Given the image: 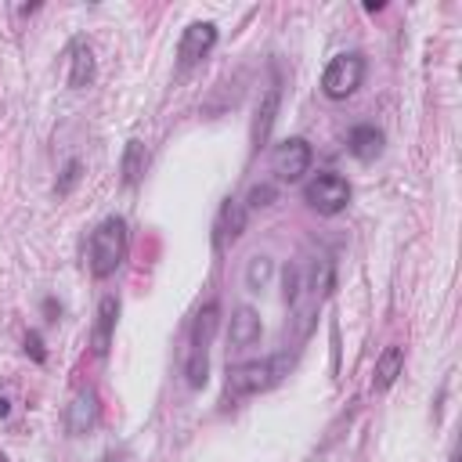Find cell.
I'll use <instances>...</instances> for the list:
<instances>
[{
  "mask_svg": "<svg viewBox=\"0 0 462 462\" xmlns=\"http://www.w3.org/2000/svg\"><path fill=\"white\" fill-rule=\"evenodd\" d=\"M274 195H278V191H274L271 184H256V188L249 191V199H245V209H256V206H271V202H274Z\"/></svg>",
  "mask_w": 462,
  "mask_h": 462,
  "instance_id": "cell-19",
  "label": "cell"
},
{
  "mask_svg": "<svg viewBox=\"0 0 462 462\" xmlns=\"http://www.w3.org/2000/svg\"><path fill=\"white\" fill-rule=\"evenodd\" d=\"M271 274H274V260H271V256H253L249 267H245V285H249L253 292H260Z\"/></svg>",
  "mask_w": 462,
  "mask_h": 462,
  "instance_id": "cell-17",
  "label": "cell"
},
{
  "mask_svg": "<svg viewBox=\"0 0 462 462\" xmlns=\"http://www.w3.org/2000/svg\"><path fill=\"white\" fill-rule=\"evenodd\" d=\"M245 220H249L245 202L242 199H227L220 206V217H217V242H235L245 231Z\"/></svg>",
  "mask_w": 462,
  "mask_h": 462,
  "instance_id": "cell-12",
  "label": "cell"
},
{
  "mask_svg": "<svg viewBox=\"0 0 462 462\" xmlns=\"http://www.w3.org/2000/svg\"><path fill=\"white\" fill-rule=\"evenodd\" d=\"M76 177H79V162H76V159H72V162H69V166H65V177H61V180H58V195H65V191H69V188H72V184H76Z\"/></svg>",
  "mask_w": 462,
  "mask_h": 462,
  "instance_id": "cell-20",
  "label": "cell"
},
{
  "mask_svg": "<svg viewBox=\"0 0 462 462\" xmlns=\"http://www.w3.org/2000/svg\"><path fill=\"white\" fill-rule=\"evenodd\" d=\"M94 83V51L87 40H72L69 43V87L83 90Z\"/></svg>",
  "mask_w": 462,
  "mask_h": 462,
  "instance_id": "cell-10",
  "label": "cell"
},
{
  "mask_svg": "<svg viewBox=\"0 0 462 462\" xmlns=\"http://www.w3.org/2000/svg\"><path fill=\"white\" fill-rule=\"evenodd\" d=\"M274 116H278V87H271L256 108V119H253V144H267L271 137V126H274Z\"/></svg>",
  "mask_w": 462,
  "mask_h": 462,
  "instance_id": "cell-15",
  "label": "cell"
},
{
  "mask_svg": "<svg viewBox=\"0 0 462 462\" xmlns=\"http://www.w3.org/2000/svg\"><path fill=\"white\" fill-rule=\"evenodd\" d=\"M314 162V152L303 137H285L282 144H274L271 152V170L282 177V180H300Z\"/></svg>",
  "mask_w": 462,
  "mask_h": 462,
  "instance_id": "cell-6",
  "label": "cell"
},
{
  "mask_svg": "<svg viewBox=\"0 0 462 462\" xmlns=\"http://www.w3.org/2000/svg\"><path fill=\"white\" fill-rule=\"evenodd\" d=\"M365 69H368V61H365L361 51H343V54H336V58L325 65V72H321V94L332 97V101L350 97V94L361 87Z\"/></svg>",
  "mask_w": 462,
  "mask_h": 462,
  "instance_id": "cell-4",
  "label": "cell"
},
{
  "mask_svg": "<svg viewBox=\"0 0 462 462\" xmlns=\"http://www.w3.org/2000/svg\"><path fill=\"white\" fill-rule=\"evenodd\" d=\"M0 462H7V458H4V455H0Z\"/></svg>",
  "mask_w": 462,
  "mask_h": 462,
  "instance_id": "cell-24",
  "label": "cell"
},
{
  "mask_svg": "<svg viewBox=\"0 0 462 462\" xmlns=\"http://www.w3.org/2000/svg\"><path fill=\"white\" fill-rule=\"evenodd\" d=\"M260 336H263L260 314H256L253 307H235V314H231V325H227V343H231L235 350H245V346L260 343Z\"/></svg>",
  "mask_w": 462,
  "mask_h": 462,
  "instance_id": "cell-9",
  "label": "cell"
},
{
  "mask_svg": "<svg viewBox=\"0 0 462 462\" xmlns=\"http://www.w3.org/2000/svg\"><path fill=\"white\" fill-rule=\"evenodd\" d=\"M116 314H119V300H116V296H105V300L97 303V321H94V336H90V343H94V354H97V357H105V354H108L112 328H116Z\"/></svg>",
  "mask_w": 462,
  "mask_h": 462,
  "instance_id": "cell-13",
  "label": "cell"
},
{
  "mask_svg": "<svg viewBox=\"0 0 462 462\" xmlns=\"http://www.w3.org/2000/svg\"><path fill=\"white\" fill-rule=\"evenodd\" d=\"M383 130L379 126H372V123H357L354 130H350V137H346V152L354 155V159H361V162H372L379 152H383Z\"/></svg>",
  "mask_w": 462,
  "mask_h": 462,
  "instance_id": "cell-11",
  "label": "cell"
},
{
  "mask_svg": "<svg viewBox=\"0 0 462 462\" xmlns=\"http://www.w3.org/2000/svg\"><path fill=\"white\" fill-rule=\"evenodd\" d=\"M401 368H404V346H397V343H390L379 357H375V375H372V390H390L393 383H397V375H401Z\"/></svg>",
  "mask_w": 462,
  "mask_h": 462,
  "instance_id": "cell-14",
  "label": "cell"
},
{
  "mask_svg": "<svg viewBox=\"0 0 462 462\" xmlns=\"http://www.w3.org/2000/svg\"><path fill=\"white\" fill-rule=\"evenodd\" d=\"M144 166H148V148H144L141 141H126V148H123V162H119L123 184L134 188V184L144 177Z\"/></svg>",
  "mask_w": 462,
  "mask_h": 462,
  "instance_id": "cell-16",
  "label": "cell"
},
{
  "mask_svg": "<svg viewBox=\"0 0 462 462\" xmlns=\"http://www.w3.org/2000/svg\"><path fill=\"white\" fill-rule=\"evenodd\" d=\"M25 343H29V346H32V354H36V361H43V350H40V336H29V339H25Z\"/></svg>",
  "mask_w": 462,
  "mask_h": 462,
  "instance_id": "cell-21",
  "label": "cell"
},
{
  "mask_svg": "<svg viewBox=\"0 0 462 462\" xmlns=\"http://www.w3.org/2000/svg\"><path fill=\"white\" fill-rule=\"evenodd\" d=\"M451 462H458V455H451Z\"/></svg>",
  "mask_w": 462,
  "mask_h": 462,
  "instance_id": "cell-23",
  "label": "cell"
},
{
  "mask_svg": "<svg viewBox=\"0 0 462 462\" xmlns=\"http://www.w3.org/2000/svg\"><path fill=\"white\" fill-rule=\"evenodd\" d=\"M126 249H130V231H126V220L123 217H105L90 238H87V267L94 278H108L119 271V263L126 260Z\"/></svg>",
  "mask_w": 462,
  "mask_h": 462,
  "instance_id": "cell-2",
  "label": "cell"
},
{
  "mask_svg": "<svg viewBox=\"0 0 462 462\" xmlns=\"http://www.w3.org/2000/svg\"><path fill=\"white\" fill-rule=\"evenodd\" d=\"M217 325H220V303L209 300L195 310L191 328H188V343H184V379L191 390L206 386V379H209V343L217 336Z\"/></svg>",
  "mask_w": 462,
  "mask_h": 462,
  "instance_id": "cell-1",
  "label": "cell"
},
{
  "mask_svg": "<svg viewBox=\"0 0 462 462\" xmlns=\"http://www.w3.org/2000/svg\"><path fill=\"white\" fill-rule=\"evenodd\" d=\"M303 199H307V206H310L314 213L336 217V213H343L346 202H350V184H346V177L325 170V173H318V177L303 188Z\"/></svg>",
  "mask_w": 462,
  "mask_h": 462,
  "instance_id": "cell-5",
  "label": "cell"
},
{
  "mask_svg": "<svg viewBox=\"0 0 462 462\" xmlns=\"http://www.w3.org/2000/svg\"><path fill=\"white\" fill-rule=\"evenodd\" d=\"M213 47H217V25H213V22H191V25L180 32V43H177L180 69L199 65Z\"/></svg>",
  "mask_w": 462,
  "mask_h": 462,
  "instance_id": "cell-7",
  "label": "cell"
},
{
  "mask_svg": "<svg viewBox=\"0 0 462 462\" xmlns=\"http://www.w3.org/2000/svg\"><path fill=\"white\" fill-rule=\"evenodd\" d=\"M285 372H289V354L231 365V368H227V393H231V397H249V393L271 390Z\"/></svg>",
  "mask_w": 462,
  "mask_h": 462,
  "instance_id": "cell-3",
  "label": "cell"
},
{
  "mask_svg": "<svg viewBox=\"0 0 462 462\" xmlns=\"http://www.w3.org/2000/svg\"><path fill=\"white\" fill-rule=\"evenodd\" d=\"M11 415V401L7 397H0V419H7Z\"/></svg>",
  "mask_w": 462,
  "mask_h": 462,
  "instance_id": "cell-22",
  "label": "cell"
},
{
  "mask_svg": "<svg viewBox=\"0 0 462 462\" xmlns=\"http://www.w3.org/2000/svg\"><path fill=\"white\" fill-rule=\"evenodd\" d=\"M97 419H101L97 393H94L90 386L76 390V393H72V401L65 404V430H69L72 437H83V433H90V430L97 426Z\"/></svg>",
  "mask_w": 462,
  "mask_h": 462,
  "instance_id": "cell-8",
  "label": "cell"
},
{
  "mask_svg": "<svg viewBox=\"0 0 462 462\" xmlns=\"http://www.w3.org/2000/svg\"><path fill=\"white\" fill-rule=\"evenodd\" d=\"M300 289H303V263H285V271H282V296H285L289 307L296 303Z\"/></svg>",
  "mask_w": 462,
  "mask_h": 462,
  "instance_id": "cell-18",
  "label": "cell"
}]
</instances>
